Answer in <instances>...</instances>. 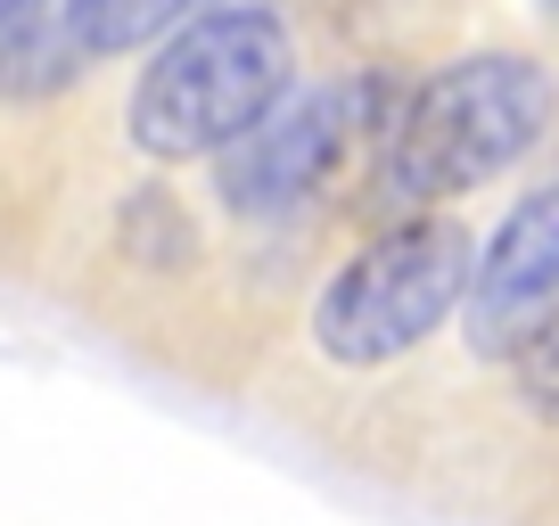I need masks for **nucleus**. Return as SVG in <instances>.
<instances>
[{
	"label": "nucleus",
	"instance_id": "obj_3",
	"mask_svg": "<svg viewBox=\"0 0 559 526\" xmlns=\"http://www.w3.org/2000/svg\"><path fill=\"white\" fill-rule=\"evenodd\" d=\"M477 288V247L461 223H395L386 239H370L362 255L321 288L313 304V337L330 362L346 370H379L395 354L428 346V337L453 321V304H469Z\"/></svg>",
	"mask_w": 559,
	"mask_h": 526
},
{
	"label": "nucleus",
	"instance_id": "obj_8",
	"mask_svg": "<svg viewBox=\"0 0 559 526\" xmlns=\"http://www.w3.org/2000/svg\"><path fill=\"white\" fill-rule=\"evenodd\" d=\"M519 386H526V404H535L543 420H559V330H543L535 346L519 354Z\"/></svg>",
	"mask_w": 559,
	"mask_h": 526
},
{
	"label": "nucleus",
	"instance_id": "obj_6",
	"mask_svg": "<svg viewBox=\"0 0 559 526\" xmlns=\"http://www.w3.org/2000/svg\"><path fill=\"white\" fill-rule=\"evenodd\" d=\"M74 67H83V50H74L58 0L0 34V99H50V91L74 83Z\"/></svg>",
	"mask_w": 559,
	"mask_h": 526
},
{
	"label": "nucleus",
	"instance_id": "obj_2",
	"mask_svg": "<svg viewBox=\"0 0 559 526\" xmlns=\"http://www.w3.org/2000/svg\"><path fill=\"white\" fill-rule=\"evenodd\" d=\"M288 25L272 9H206L132 83V141L148 157H223L288 99Z\"/></svg>",
	"mask_w": 559,
	"mask_h": 526
},
{
	"label": "nucleus",
	"instance_id": "obj_5",
	"mask_svg": "<svg viewBox=\"0 0 559 526\" xmlns=\"http://www.w3.org/2000/svg\"><path fill=\"white\" fill-rule=\"evenodd\" d=\"M346 132H354V91H330V83H321V91H288V99H280L239 148H223V157H214L223 198H230L239 214L297 206V198L337 165Z\"/></svg>",
	"mask_w": 559,
	"mask_h": 526
},
{
	"label": "nucleus",
	"instance_id": "obj_4",
	"mask_svg": "<svg viewBox=\"0 0 559 526\" xmlns=\"http://www.w3.org/2000/svg\"><path fill=\"white\" fill-rule=\"evenodd\" d=\"M543 330H559V190L519 198V214L477 255V288H469L477 354H526Z\"/></svg>",
	"mask_w": 559,
	"mask_h": 526
},
{
	"label": "nucleus",
	"instance_id": "obj_7",
	"mask_svg": "<svg viewBox=\"0 0 559 526\" xmlns=\"http://www.w3.org/2000/svg\"><path fill=\"white\" fill-rule=\"evenodd\" d=\"M58 17H67V34H74L83 58H116V50L157 41L165 25H181L190 0H58Z\"/></svg>",
	"mask_w": 559,
	"mask_h": 526
},
{
	"label": "nucleus",
	"instance_id": "obj_9",
	"mask_svg": "<svg viewBox=\"0 0 559 526\" xmlns=\"http://www.w3.org/2000/svg\"><path fill=\"white\" fill-rule=\"evenodd\" d=\"M34 9H50V0H0V34H9V25H25Z\"/></svg>",
	"mask_w": 559,
	"mask_h": 526
},
{
	"label": "nucleus",
	"instance_id": "obj_1",
	"mask_svg": "<svg viewBox=\"0 0 559 526\" xmlns=\"http://www.w3.org/2000/svg\"><path fill=\"white\" fill-rule=\"evenodd\" d=\"M551 107H559L551 74L510 50H477L461 67L428 74L412 91V107L395 116V141L379 157V206L419 223V206L510 174L551 132Z\"/></svg>",
	"mask_w": 559,
	"mask_h": 526
}]
</instances>
